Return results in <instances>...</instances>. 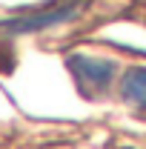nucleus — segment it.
<instances>
[{"label": "nucleus", "instance_id": "1", "mask_svg": "<svg viewBox=\"0 0 146 149\" xmlns=\"http://www.w3.org/2000/svg\"><path fill=\"white\" fill-rule=\"evenodd\" d=\"M80 12H83V0H66V3H55V6L23 9L20 15L0 20V35L17 37V35L46 32V29H55V26H63V23H72Z\"/></svg>", "mask_w": 146, "mask_h": 149}, {"label": "nucleus", "instance_id": "3", "mask_svg": "<svg viewBox=\"0 0 146 149\" xmlns=\"http://www.w3.org/2000/svg\"><path fill=\"white\" fill-rule=\"evenodd\" d=\"M120 95L129 106L146 112V66H132L120 77Z\"/></svg>", "mask_w": 146, "mask_h": 149}, {"label": "nucleus", "instance_id": "2", "mask_svg": "<svg viewBox=\"0 0 146 149\" xmlns=\"http://www.w3.org/2000/svg\"><path fill=\"white\" fill-rule=\"evenodd\" d=\"M66 69L72 74L77 92L89 100H97L100 95H106V89L115 80V72H117V66L112 60L95 57V55H80V52L66 57Z\"/></svg>", "mask_w": 146, "mask_h": 149}]
</instances>
